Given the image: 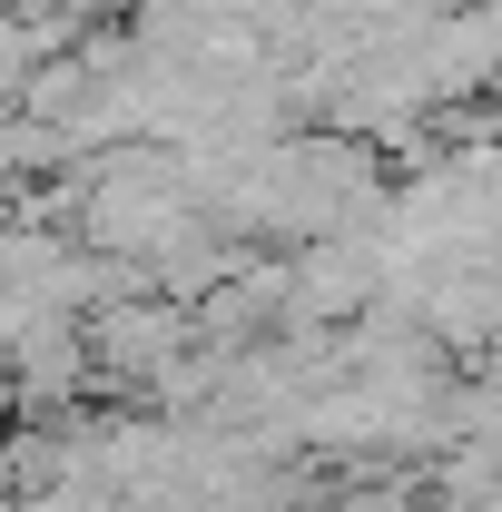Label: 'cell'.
<instances>
[{
	"mask_svg": "<svg viewBox=\"0 0 502 512\" xmlns=\"http://www.w3.org/2000/svg\"><path fill=\"white\" fill-rule=\"evenodd\" d=\"M0 512H20V493H10V483H0Z\"/></svg>",
	"mask_w": 502,
	"mask_h": 512,
	"instance_id": "cell-1",
	"label": "cell"
},
{
	"mask_svg": "<svg viewBox=\"0 0 502 512\" xmlns=\"http://www.w3.org/2000/svg\"><path fill=\"white\" fill-rule=\"evenodd\" d=\"M0 227H10V197H0Z\"/></svg>",
	"mask_w": 502,
	"mask_h": 512,
	"instance_id": "cell-2",
	"label": "cell"
}]
</instances>
